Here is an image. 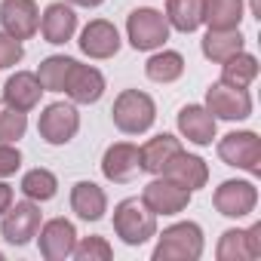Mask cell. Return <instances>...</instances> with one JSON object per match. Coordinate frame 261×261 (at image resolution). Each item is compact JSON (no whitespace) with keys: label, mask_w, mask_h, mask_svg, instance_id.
Masks as SVG:
<instances>
[{"label":"cell","mask_w":261,"mask_h":261,"mask_svg":"<svg viewBox=\"0 0 261 261\" xmlns=\"http://www.w3.org/2000/svg\"><path fill=\"white\" fill-rule=\"evenodd\" d=\"M218 261H246L261 258V221L246 230H224L218 240Z\"/></svg>","instance_id":"5bb4252c"},{"label":"cell","mask_w":261,"mask_h":261,"mask_svg":"<svg viewBox=\"0 0 261 261\" xmlns=\"http://www.w3.org/2000/svg\"><path fill=\"white\" fill-rule=\"evenodd\" d=\"M56 191H59V181H56V175L49 172V169H31V172H25V178H22V194L28 197V200H37V203H46V200H53L56 197Z\"/></svg>","instance_id":"83f0119b"},{"label":"cell","mask_w":261,"mask_h":261,"mask_svg":"<svg viewBox=\"0 0 261 261\" xmlns=\"http://www.w3.org/2000/svg\"><path fill=\"white\" fill-rule=\"evenodd\" d=\"M71 209L83 221H98L108 212V197L95 181H77L71 188Z\"/></svg>","instance_id":"44dd1931"},{"label":"cell","mask_w":261,"mask_h":261,"mask_svg":"<svg viewBox=\"0 0 261 261\" xmlns=\"http://www.w3.org/2000/svg\"><path fill=\"white\" fill-rule=\"evenodd\" d=\"M252 13H255V16L261 19V0H252Z\"/></svg>","instance_id":"d590c367"},{"label":"cell","mask_w":261,"mask_h":261,"mask_svg":"<svg viewBox=\"0 0 261 261\" xmlns=\"http://www.w3.org/2000/svg\"><path fill=\"white\" fill-rule=\"evenodd\" d=\"M68 4H74V7H86V10H89V7H101L105 0H68Z\"/></svg>","instance_id":"e575fe53"},{"label":"cell","mask_w":261,"mask_h":261,"mask_svg":"<svg viewBox=\"0 0 261 261\" xmlns=\"http://www.w3.org/2000/svg\"><path fill=\"white\" fill-rule=\"evenodd\" d=\"M160 175H169V178L181 181L185 188L197 191V188H203V185L209 181V166H206L200 157H194V154L175 151V154L169 157V163L163 166V172H160Z\"/></svg>","instance_id":"ac0fdd59"},{"label":"cell","mask_w":261,"mask_h":261,"mask_svg":"<svg viewBox=\"0 0 261 261\" xmlns=\"http://www.w3.org/2000/svg\"><path fill=\"white\" fill-rule=\"evenodd\" d=\"M218 157L227 166L246 169L249 175H261V139L255 133H227L218 142Z\"/></svg>","instance_id":"5b68a950"},{"label":"cell","mask_w":261,"mask_h":261,"mask_svg":"<svg viewBox=\"0 0 261 261\" xmlns=\"http://www.w3.org/2000/svg\"><path fill=\"white\" fill-rule=\"evenodd\" d=\"M80 49H83L89 59H111V56H117V49H120V34H117V28H114L111 22L95 19V22H89V25L83 28V34H80Z\"/></svg>","instance_id":"2e32d148"},{"label":"cell","mask_w":261,"mask_h":261,"mask_svg":"<svg viewBox=\"0 0 261 261\" xmlns=\"http://www.w3.org/2000/svg\"><path fill=\"white\" fill-rule=\"evenodd\" d=\"M126 34H129V43L136 49L151 53V49H160L169 40V22L157 10H136L126 19Z\"/></svg>","instance_id":"277c9868"},{"label":"cell","mask_w":261,"mask_h":261,"mask_svg":"<svg viewBox=\"0 0 261 261\" xmlns=\"http://www.w3.org/2000/svg\"><path fill=\"white\" fill-rule=\"evenodd\" d=\"M178 129H181V136L200 148L212 145L215 139V117L203 108V105H185L178 111Z\"/></svg>","instance_id":"e0dca14e"},{"label":"cell","mask_w":261,"mask_h":261,"mask_svg":"<svg viewBox=\"0 0 261 261\" xmlns=\"http://www.w3.org/2000/svg\"><path fill=\"white\" fill-rule=\"evenodd\" d=\"M142 203H145L154 215H178V212L188 209V203H191V188H185L181 181L163 175V178H154L151 185H145Z\"/></svg>","instance_id":"52a82bcc"},{"label":"cell","mask_w":261,"mask_h":261,"mask_svg":"<svg viewBox=\"0 0 261 261\" xmlns=\"http://www.w3.org/2000/svg\"><path fill=\"white\" fill-rule=\"evenodd\" d=\"M203 22L212 31H233L243 22V0H206Z\"/></svg>","instance_id":"603a6c76"},{"label":"cell","mask_w":261,"mask_h":261,"mask_svg":"<svg viewBox=\"0 0 261 261\" xmlns=\"http://www.w3.org/2000/svg\"><path fill=\"white\" fill-rule=\"evenodd\" d=\"M25 129H28V117L25 111H16L13 105L7 101H0V142H19L25 136Z\"/></svg>","instance_id":"f546056e"},{"label":"cell","mask_w":261,"mask_h":261,"mask_svg":"<svg viewBox=\"0 0 261 261\" xmlns=\"http://www.w3.org/2000/svg\"><path fill=\"white\" fill-rule=\"evenodd\" d=\"M10 206H13V188L0 181V215H4Z\"/></svg>","instance_id":"836d02e7"},{"label":"cell","mask_w":261,"mask_h":261,"mask_svg":"<svg viewBox=\"0 0 261 261\" xmlns=\"http://www.w3.org/2000/svg\"><path fill=\"white\" fill-rule=\"evenodd\" d=\"M40 230V206H34L31 200L16 203L4 212V221H0V233H4L7 243L13 246H25L37 237Z\"/></svg>","instance_id":"9c48e42d"},{"label":"cell","mask_w":261,"mask_h":261,"mask_svg":"<svg viewBox=\"0 0 261 261\" xmlns=\"http://www.w3.org/2000/svg\"><path fill=\"white\" fill-rule=\"evenodd\" d=\"M111 117H114V126L126 136H139V133H148L157 120V105L148 92L142 89H123L117 98H114V108H111Z\"/></svg>","instance_id":"6da1fadb"},{"label":"cell","mask_w":261,"mask_h":261,"mask_svg":"<svg viewBox=\"0 0 261 261\" xmlns=\"http://www.w3.org/2000/svg\"><path fill=\"white\" fill-rule=\"evenodd\" d=\"M243 34L233 28V31H206V37H203V56L206 59H212V62H227L230 56H237V53H243Z\"/></svg>","instance_id":"d4e9b609"},{"label":"cell","mask_w":261,"mask_h":261,"mask_svg":"<svg viewBox=\"0 0 261 261\" xmlns=\"http://www.w3.org/2000/svg\"><path fill=\"white\" fill-rule=\"evenodd\" d=\"M175 151H181V142H178L175 136H169V133L154 136L145 148H139L142 172H154V175H160V172H163V166L169 163V157H172Z\"/></svg>","instance_id":"7402d4cb"},{"label":"cell","mask_w":261,"mask_h":261,"mask_svg":"<svg viewBox=\"0 0 261 261\" xmlns=\"http://www.w3.org/2000/svg\"><path fill=\"white\" fill-rule=\"evenodd\" d=\"M40 255L46 261H65L71 252H74V243H77V230L68 218H53L46 221L40 230Z\"/></svg>","instance_id":"9a60e30c"},{"label":"cell","mask_w":261,"mask_h":261,"mask_svg":"<svg viewBox=\"0 0 261 261\" xmlns=\"http://www.w3.org/2000/svg\"><path fill=\"white\" fill-rule=\"evenodd\" d=\"M71 65H74V59H68V56H49V59H43V65L37 71V80H40L43 92H62Z\"/></svg>","instance_id":"f1b7e54d"},{"label":"cell","mask_w":261,"mask_h":261,"mask_svg":"<svg viewBox=\"0 0 261 261\" xmlns=\"http://www.w3.org/2000/svg\"><path fill=\"white\" fill-rule=\"evenodd\" d=\"M145 74H148L154 83H172V80H178V77L185 74V59H181V53H175V49H163V53H157V56L148 59Z\"/></svg>","instance_id":"484cf974"},{"label":"cell","mask_w":261,"mask_h":261,"mask_svg":"<svg viewBox=\"0 0 261 261\" xmlns=\"http://www.w3.org/2000/svg\"><path fill=\"white\" fill-rule=\"evenodd\" d=\"M212 203L221 215L227 218H243L255 209L258 203V191L252 181H221V188H215Z\"/></svg>","instance_id":"30bf717a"},{"label":"cell","mask_w":261,"mask_h":261,"mask_svg":"<svg viewBox=\"0 0 261 261\" xmlns=\"http://www.w3.org/2000/svg\"><path fill=\"white\" fill-rule=\"evenodd\" d=\"M19 166H22V154H19V148H10L7 142H0V178L13 175Z\"/></svg>","instance_id":"d6a6232c"},{"label":"cell","mask_w":261,"mask_h":261,"mask_svg":"<svg viewBox=\"0 0 261 261\" xmlns=\"http://www.w3.org/2000/svg\"><path fill=\"white\" fill-rule=\"evenodd\" d=\"M221 65H224V68H221V83H227V86L246 89V86L258 77V59L249 56V53H237V56H230V59L221 62Z\"/></svg>","instance_id":"4316f807"},{"label":"cell","mask_w":261,"mask_h":261,"mask_svg":"<svg viewBox=\"0 0 261 261\" xmlns=\"http://www.w3.org/2000/svg\"><path fill=\"white\" fill-rule=\"evenodd\" d=\"M40 92H43V86H40L37 74L16 71V74L7 80V86H4V101H7V105H13L16 111H25V114H28L31 108H37Z\"/></svg>","instance_id":"d6986e66"},{"label":"cell","mask_w":261,"mask_h":261,"mask_svg":"<svg viewBox=\"0 0 261 261\" xmlns=\"http://www.w3.org/2000/svg\"><path fill=\"white\" fill-rule=\"evenodd\" d=\"M25 56L22 43L16 37H10L7 31H0V68H10V65H19Z\"/></svg>","instance_id":"1f68e13d"},{"label":"cell","mask_w":261,"mask_h":261,"mask_svg":"<svg viewBox=\"0 0 261 261\" xmlns=\"http://www.w3.org/2000/svg\"><path fill=\"white\" fill-rule=\"evenodd\" d=\"M114 230L126 246H142L157 237V215L136 197L117 203L114 209Z\"/></svg>","instance_id":"7a4b0ae2"},{"label":"cell","mask_w":261,"mask_h":261,"mask_svg":"<svg viewBox=\"0 0 261 261\" xmlns=\"http://www.w3.org/2000/svg\"><path fill=\"white\" fill-rule=\"evenodd\" d=\"M203 255V230L194 221L166 227L154 246V261H197Z\"/></svg>","instance_id":"3957f363"},{"label":"cell","mask_w":261,"mask_h":261,"mask_svg":"<svg viewBox=\"0 0 261 261\" xmlns=\"http://www.w3.org/2000/svg\"><path fill=\"white\" fill-rule=\"evenodd\" d=\"M62 92H65L71 101H77V105H92V101H98L101 92H105V77H101L98 68H92V65H77V62H74L71 71H68V77H65Z\"/></svg>","instance_id":"4fadbf2b"},{"label":"cell","mask_w":261,"mask_h":261,"mask_svg":"<svg viewBox=\"0 0 261 261\" xmlns=\"http://www.w3.org/2000/svg\"><path fill=\"white\" fill-rule=\"evenodd\" d=\"M101 172L108 181L114 185H126L133 181L139 172H142V157H139V148L129 145V142H117L105 151V160H101Z\"/></svg>","instance_id":"7c38bea8"},{"label":"cell","mask_w":261,"mask_h":261,"mask_svg":"<svg viewBox=\"0 0 261 261\" xmlns=\"http://www.w3.org/2000/svg\"><path fill=\"white\" fill-rule=\"evenodd\" d=\"M77 129H80V114L74 105H65V101L46 105L37 120V133L49 145H68L77 136Z\"/></svg>","instance_id":"8992f818"},{"label":"cell","mask_w":261,"mask_h":261,"mask_svg":"<svg viewBox=\"0 0 261 261\" xmlns=\"http://www.w3.org/2000/svg\"><path fill=\"white\" fill-rule=\"evenodd\" d=\"M40 31L46 37V43H56V46L59 43H68L74 37V31H77L74 10L65 7V4H49L46 13H43V19H40Z\"/></svg>","instance_id":"ffe728a7"},{"label":"cell","mask_w":261,"mask_h":261,"mask_svg":"<svg viewBox=\"0 0 261 261\" xmlns=\"http://www.w3.org/2000/svg\"><path fill=\"white\" fill-rule=\"evenodd\" d=\"M203 4L206 0H166V22L175 31L191 34L203 25Z\"/></svg>","instance_id":"cb8c5ba5"},{"label":"cell","mask_w":261,"mask_h":261,"mask_svg":"<svg viewBox=\"0 0 261 261\" xmlns=\"http://www.w3.org/2000/svg\"><path fill=\"white\" fill-rule=\"evenodd\" d=\"M206 111L221 120H246L252 114V95L240 86L212 83L206 89Z\"/></svg>","instance_id":"ba28073f"},{"label":"cell","mask_w":261,"mask_h":261,"mask_svg":"<svg viewBox=\"0 0 261 261\" xmlns=\"http://www.w3.org/2000/svg\"><path fill=\"white\" fill-rule=\"evenodd\" d=\"M0 25L16 40H28L40 28V13L34 0H4L0 4Z\"/></svg>","instance_id":"8fae6325"},{"label":"cell","mask_w":261,"mask_h":261,"mask_svg":"<svg viewBox=\"0 0 261 261\" xmlns=\"http://www.w3.org/2000/svg\"><path fill=\"white\" fill-rule=\"evenodd\" d=\"M0 258H4V255H0Z\"/></svg>","instance_id":"8d00e7d4"},{"label":"cell","mask_w":261,"mask_h":261,"mask_svg":"<svg viewBox=\"0 0 261 261\" xmlns=\"http://www.w3.org/2000/svg\"><path fill=\"white\" fill-rule=\"evenodd\" d=\"M77 261H111V243L105 237H86L83 243H74V252H71Z\"/></svg>","instance_id":"4dcf8cb0"}]
</instances>
